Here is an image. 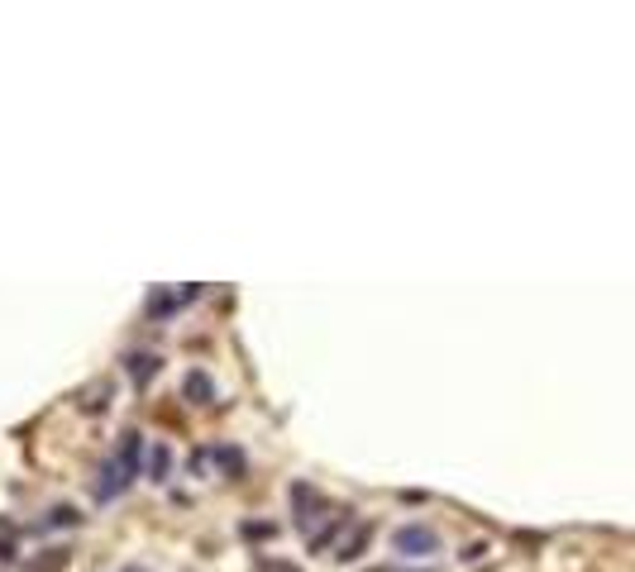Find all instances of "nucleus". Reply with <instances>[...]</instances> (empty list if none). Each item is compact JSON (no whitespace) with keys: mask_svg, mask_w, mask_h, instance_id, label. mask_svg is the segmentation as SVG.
<instances>
[{"mask_svg":"<svg viewBox=\"0 0 635 572\" xmlns=\"http://www.w3.org/2000/svg\"><path fill=\"white\" fill-rule=\"evenodd\" d=\"M143 453H148V439H143L139 430H124L120 443H115V453L105 458V463H101V473H96V501H101V505L120 501V496L139 482V473H143Z\"/></svg>","mask_w":635,"mask_h":572,"instance_id":"obj_1","label":"nucleus"},{"mask_svg":"<svg viewBox=\"0 0 635 572\" xmlns=\"http://www.w3.org/2000/svg\"><path fill=\"white\" fill-rule=\"evenodd\" d=\"M439 544H444V539L435 535L430 525H416V520H411V525H401L397 535H392V554H397V558H435Z\"/></svg>","mask_w":635,"mask_h":572,"instance_id":"obj_2","label":"nucleus"},{"mask_svg":"<svg viewBox=\"0 0 635 572\" xmlns=\"http://www.w3.org/2000/svg\"><path fill=\"white\" fill-rule=\"evenodd\" d=\"M291 511H296V525H302L306 535H315V520L330 511V501L315 492L311 482H291Z\"/></svg>","mask_w":635,"mask_h":572,"instance_id":"obj_3","label":"nucleus"},{"mask_svg":"<svg viewBox=\"0 0 635 572\" xmlns=\"http://www.w3.org/2000/svg\"><path fill=\"white\" fill-rule=\"evenodd\" d=\"M201 296V286H177V291H153L143 301V310H148V320H167V315H177L186 301H196Z\"/></svg>","mask_w":635,"mask_h":572,"instance_id":"obj_4","label":"nucleus"},{"mask_svg":"<svg viewBox=\"0 0 635 572\" xmlns=\"http://www.w3.org/2000/svg\"><path fill=\"white\" fill-rule=\"evenodd\" d=\"M368 539H373V520H354L349 535L334 539V554H330V558H340V563H358V558H364V548H368Z\"/></svg>","mask_w":635,"mask_h":572,"instance_id":"obj_5","label":"nucleus"},{"mask_svg":"<svg viewBox=\"0 0 635 572\" xmlns=\"http://www.w3.org/2000/svg\"><path fill=\"white\" fill-rule=\"evenodd\" d=\"M182 396L192 400V406H210L216 400V381H210V372H201V368H192L182 377Z\"/></svg>","mask_w":635,"mask_h":572,"instance_id":"obj_6","label":"nucleus"},{"mask_svg":"<svg viewBox=\"0 0 635 572\" xmlns=\"http://www.w3.org/2000/svg\"><path fill=\"white\" fill-rule=\"evenodd\" d=\"M124 368H130V377H134V387H148V381L158 377V368H163V358H158V353H130V358H124Z\"/></svg>","mask_w":635,"mask_h":572,"instance_id":"obj_7","label":"nucleus"},{"mask_svg":"<svg viewBox=\"0 0 635 572\" xmlns=\"http://www.w3.org/2000/svg\"><path fill=\"white\" fill-rule=\"evenodd\" d=\"M173 473V449L167 443H148V482H167Z\"/></svg>","mask_w":635,"mask_h":572,"instance_id":"obj_8","label":"nucleus"},{"mask_svg":"<svg viewBox=\"0 0 635 572\" xmlns=\"http://www.w3.org/2000/svg\"><path fill=\"white\" fill-rule=\"evenodd\" d=\"M105 400H115V387H111V381H96V387L81 391V411H87V415H101Z\"/></svg>","mask_w":635,"mask_h":572,"instance_id":"obj_9","label":"nucleus"},{"mask_svg":"<svg viewBox=\"0 0 635 572\" xmlns=\"http://www.w3.org/2000/svg\"><path fill=\"white\" fill-rule=\"evenodd\" d=\"M68 525H81V511H77V505H53V511L38 520L34 529H68Z\"/></svg>","mask_w":635,"mask_h":572,"instance_id":"obj_10","label":"nucleus"},{"mask_svg":"<svg viewBox=\"0 0 635 572\" xmlns=\"http://www.w3.org/2000/svg\"><path fill=\"white\" fill-rule=\"evenodd\" d=\"M216 463H220V473H229V477H244V453L239 449H225V443H220V449H216Z\"/></svg>","mask_w":635,"mask_h":572,"instance_id":"obj_11","label":"nucleus"},{"mask_svg":"<svg viewBox=\"0 0 635 572\" xmlns=\"http://www.w3.org/2000/svg\"><path fill=\"white\" fill-rule=\"evenodd\" d=\"M62 563H68V548H48V554H44V558H38V563H34L29 572H58Z\"/></svg>","mask_w":635,"mask_h":572,"instance_id":"obj_12","label":"nucleus"},{"mask_svg":"<svg viewBox=\"0 0 635 572\" xmlns=\"http://www.w3.org/2000/svg\"><path fill=\"white\" fill-rule=\"evenodd\" d=\"M259 572H302V563H282V558H259Z\"/></svg>","mask_w":635,"mask_h":572,"instance_id":"obj_13","label":"nucleus"},{"mask_svg":"<svg viewBox=\"0 0 635 572\" xmlns=\"http://www.w3.org/2000/svg\"><path fill=\"white\" fill-rule=\"evenodd\" d=\"M244 535H253V539H259V535L272 539V525H244Z\"/></svg>","mask_w":635,"mask_h":572,"instance_id":"obj_14","label":"nucleus"},{"mask_svg":"<svg viewBox=\"0 0 635 572\" xmlns=\"http://www.w3.org/2000/svg\"><path fill=\"white\" fill-rule=\"evenodd\" d=\"M120 572H143V567H139V563H130V567H120Z\"/></svg>","mask_w":635,"mask_h":572,"instance_id":"obj_15","label":"nucleus"}]
</instances>
